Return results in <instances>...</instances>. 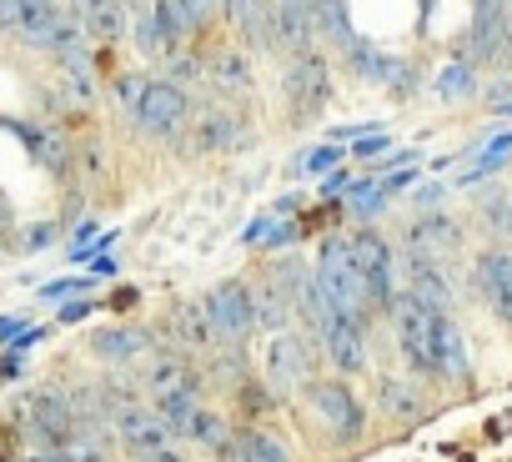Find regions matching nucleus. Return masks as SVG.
I'll return each instance as SVG.
<instances>
[{"instance_id": "f257e3e1", "label": "nucleus", "mask_w": 512, "mask_h": 462, "mask_svg": "<svg viewBox=\"0 0 512 462\" xmlns=\"http://www.w3.org/2000/svg\"><path fill=\"white\" fill-rule=\"evenodd\" d=\"M392 322H397V347H402V357H407L412 372L442 377V372H462V367H467L462 332L452 327V312H437V307H427L422 297L397 292Z\"/></svg>"}, {"instance_id": "f03ea898", "label": "nucleus", "mask_w": 512, "mask_h": 462, "mask_svg": "<svg viewBox=\"0 0 512 462\" xmlns=\"http://www.w3.org/2000/svg\"><path fill=\"white\" fill-rule=\"evenodd\" d=\"M116 101L126 106V116L146 131V136H181L191 121V101L176 81H156V76H121L116 81Z\"/></svg>"}, {"instance_id": "7ed1b4c3", "label": "nucleus", "mask_w": 512, "mask_h": 462, "mask_svg": "<svg viewBox=\"0 0 512 462\" xmlns=\"http://www.w3.org/2000/svg\"><path fill=\"white\" fill-rule=\"evenodd\" d=\"M0 31L26 46H46L56 56H81V26L56 0H0Z\"/></svg>"}, {"instance_id": "20e7f679", "label": "nucleus", "mask_w": 512, "mask_h": 462, "mask_svg": "<svg viewBox=\"0 0 512 462\" xmlns=\"http://www.w3.org/2000/svg\"><path fill=\"white\" fill-rule=\"evenodd\" d=\"M16 417L26 427V437L41 447V452H66L81 442V412L71 407V397L51 392V387H36V392H21L16 397Z\"/></svg>"}, {"instance_id": "39448f33", "label": "nucleus", "mask_w": 512, "mask_h": 462, "mask_svg": "<svg viewBox=\"0 0 512 462\" xmlns=\"http://www.w3.org/2000/svg\"><path fill=\"white\" fill-rule=\"evenodd\" d=\"M317 282L327 292V302L347 317H367V287H362V272H357V257H352V242L347 237H332L322 242L317 252Z\"/></svg>"}, {"instance_id": "423d86ee", "label": "nucleus", "mask_w": 512, "mask_h": 462, "mask_svg": "<svg viewBox=\"0 0 512 462\" xmlns=\"http://www.w3.org/2000/svg\"><path fill=\"white\" fill-rule=\"evenodd\" d=\"M282 86H287L292 121H297V126H302V121H312V116L327 106V91H332V81H327V61H322L312 46H307V51H297V56L287 61Z\"/></svg>"}, {"instance_id": "0eeeda50", "label": "nucleus", "mask_w": 512, "mask_h": 462, "mask_svg": "<svg viewBox=\"0 0 512 462\" xmlns=\"http://www.w3.org/2000/svg\"><path fill=\"white\" fill-rule=\"evenodd\" d=\"M312 332H317V342L327 347L332 367H342V372H357V367L367 362V332H362V317H347V312H337V307L327 302V307L317 312Z\"/></svg>"}, {"instance_id": "6e6552de", "label": "nucleus", "mask_w": 512, "mask_h": 462, "mask_svg": "<svg viewBox=\"0 0 512 462\" xmlns=\"http://www.w3.org/2000/svg\"><path fill=\"white\" fill-rule=\"evenodd\" d=\"M262 367H267L272 392H302V387H312V347H307V337L272 332V342L262 352Z\"/></svg>"}, {"instance_id": "1a4fd4ad", "label": "nucleus", "mask_w": 512, "mask_h": 462, "mask_svg": "<svg viewBox=\"0 0 512 462\" xmlns=\"http://www.w3.org/2000/svg\"><path fill=\"white\" fill-rule=\"evenodd\" d=\"M352 257L367 287V312H392V247L377 237V231H357L352 237Z\"/></svg>"}, {"instance_id": "9d476101", "label": "nucleus", "mask_w": 512, "mask_h": 462, "mask_svg": "<svg viewBox=\"0 0 512 462\" xmlns=\"http://www.w3.org/2000/svg\"><path fill=\"white\" fill-rule=\"evenodd\" d=\"M307 402H312V412L332 427L337 442H357V437H362V402L352 397L347 382H312V387H307Z\"/></svg>"}, {"instance_id": "9b49d317", "label": "nucleus", "mask_w": 512, "mask_h": 462, "mask_svg": "<svg viewBox=\"0 0 512 462\" xmlns=\"http://www.w3.org/2000/svg\"><path fill=\"white\" fill-rule=\"evenodd\" d=\"M206 312H211L216 332H221L226 342H236V337H246V332L256 327V292H251L246 282H221V287L206 297Z\"/></svg>"}, {"instance_id": "f8f14e48", "label": "nucleus", "mask_w": 512, "mask_h": 462, "mask_svg": "<svg viewBox=\"0 0 512 462\" xmlns=\"http://www.w3.org/2000/svg\"><path fill=\"white\" fill-rule=\"evenodd\" d=\"M146 387H151L156 402H171V397H196L201 377L191 372L186 352H151L146 357Z\"/></svg>"}, {"instance_id": "ddd939ff", "label": "nucleus", "mask_w": 512, "mask_h": 462, "mask_svg": "<svg viewBox=\"0 0 512 462\" xmlns=\"http://www.w3.org/2000/svg\"><path fill=\"white\" fill-rule=\"evenodd\" d=\"M116 432H121V442H126L136 457L166 452V447H171V437H176L156 407H151V412H146V407H121V412H116Z\"/></svg>"}, {"instance_id": "4468645a", "label": "nucleus", "mask_w": 512, "mask_h": 462, "mask_svg": "<svg viewBox=\"0 0 512 462\" xmlns=\"http://www.w3.org/2000/svg\"><path fill=\"white\" fill-rule=\"evenodd\" d=\"M477 282H482V297L492 302V312L512 327V252H482Z\"/></svg>"}, {"instance_id": "2eb2a0df", "label": "nucleus", "mask_w": 512, "mask_h": 462, "mask_svg": "<svg viewBox=\"0 0 512 462\" xmlns=\"http://www.w3.org/2000/svg\"><path fill=\"white\" fill-rule=\"evenodd\" d=\"M226 11L241 31V41L251 46H277V0H226Z\"/></svg>"}, {"instance_id": "dca6fc26", "label": "nucleus", "mask_w": 512, "mask_h": 462, "mask_svg": "<svg viewBox=\"0 0 512 462\" xmlns=\"http://www.w3.org/2000/svg\"><path fill=\"white\" fill-rule=\"evenodd\" d=\"M186 141H191V151H226V146H236V116L226 106H201L191 116Z\"/></svg>"}, {"instance_id": "f3484780", "label": "nucleus", "mask_w": 512, "mask_h": 462, "mask_svg": "<svg viewBox=\"0 0 512 462\" xmlns=\"http://www.w3.org/2000/svg\"><path fill=\"white\" fill-rule=\"evenodd\" d=\"M402 292L422 297V302L437 307V312H452V287H447V277H442V267H437L432 257H412V262H407V287H402Z\"/></svg>"}, {"instance_id": "a211bd4d", "label": "nucleus", "mask_w": 512, "mask_h": 462, "mask_svg": "<svg viewBox=\"0 0 512 462\" xmlns=\"http://www.w3.org/2000/svg\"><path fill=\"white\" fill-rule=\"evenodd\" d=\"M171 332H176V347L181 352H211L216 347V322H211V312H206V302L201 307H176L171 312Z\"/></svg>"}, {"instance_id": "6ab92c4d", "label": "nucleus", "mask_w": 512, "mask_h": 462, "mask_svg": "<svg viewBox=\"0 0 512 462\" xmlns=\"http://www.w3.org/2000/svg\"><path fill=\"white\" fill-rule=\"evenodd\" d=\"M81 26L96 41H121L131 16H126V0H81Z\"/></svg>"}, {"instance_id": "aec40b11", "label": "nucleus", "mask_w": 512, "mask_h": 462, "mask_svg": "<svg viewBox=\"0 0 512 462\" xmlns=\"http://www.w3.org/2000/svg\"><path fill=\"white\" fill-rule=\"evenodd\" d=\"M226 462H287V452L267 437V432H231V442H226V452H221Z\"/></svg>"}, {"instance_id": "412c9836", "label": "nucleus", "mask_w": 512, "mask_h": 462, "mask_svg": "<svg viewBox=\"0 0 512 462\" xmlns=\"http://www.w3.org/2000/svg\"><path fill=\"white\" fill-rule=\"evenodd\" d=\"M91 352L106 357V362H131L146 352V332H131V327H111V332H96L91 337Z\"/></svg>"}, {"instance_id": "4be33fe9", "label": "nucleus", "mask_w": 512, "mask_h": 462, "mask_svg": "<svg viewBox=\"0 0 512 462\" xmlns=\"http://www.w3.org/2000/svg\"><path fill=\"white\" fill-rule=\"evenodd\" d=\"M412 247H417V257H432V262H437V252H452V247H457V226H452L447 216L417 221V231H412Z\"/></svg>"}, {"instance_id": "5701e85b", "label": "nucleus", "mask_w": 512, "mask_h": 462, "mask_svg": "<svg viewBox=\"0 0 512 462\" xmlns=\"http://www.w3.org/2000/svg\"><path fill=\"white\" fill-rule=\"evenodd\" d=\"M312 21H317V31H322L327 41L357 46V36H352V26H347V0H312Z\"/></svg>"}, {"instance_id": "b1692460", "label": "nucleus", "mask_w": 512, "mask_h": 462, "mask_svg": "<svg viewBox=\"0 0 512 462\" xmlns=\"http://www.w3.org/2000/svg\"><path fill=\"white\" fill-rule=\"evenodd\" d=\"M181 437H191V442H201V447H211V452H226V442H231V427H226L216 412L196 407V417L186 422V432H181Z\"/></svg>"}, {"instance_id": "393cba45", "label": "nucleus", "mask_w": 512, "mask_h": 462, "mask_svg": "<svg viewBox=\"0 0 512 462\" xmlns=\"http://www.w3.org/2000/svg\"><path fill=\"white\" fill-rule=\"evenodd\" d=\"M287 317H292V297H287L277 282L256 292V322H262V327H272V332H287Z\"/></svg>"}, {"instance_id": "a878e982", "label": "nucleus", "mask_w": 512, "mask_h": 462, "mask_svg": "<svg viewBox=\"0 0 512 462\" xmlns=\"http://www.w3.org/2000/svg\"><path fill=\"white\" fill-rule=\"evenodd\" d=\"M26 462H101V447L81 432L76 447H66V452H36V457H26Z\"/></svg>"}, {"instance_id": "bb28decb", "label": "nucleus", "mask_w": 512, "mask_h": 462, "mask_svg": "<svg viewBox=\"0 0 512 462\" xmlns=\"http://www.w3.org/2000/svg\"><path fill=\"white\" fill-rule=\"evenodd\" d=\"M176 6V16L186 21V31H201L211 16H216V0H171Z\"/></svg>"}, {"instance_id": "cd10ccee", "label": "nucleus", "mask_w": 512, "mask_h": 462, "mask_svg": "<svg viewBox=\"0 0 512 462\" xmlns=\"http://www.w3.org/2000/svg\"><path fill=\"white\" fill-rule=\"evenodd\" d=\"M216 81H221L226 91H231V86L246 91V86H251V66H246L241 56H221V61H216Z\"/></svg>"}, {"instance_id": "c85d7f7f", "label": "nucleus", "mask_w": 512, "mask_h": 462, "mask_svg": "<svg viewBox=\"0 0 512 462\" xmlns=\"http://www.w3.org/2000/svg\"><path fill=\"white\" fill-rule=\"evenodd\" d=\"M437 91H442V96H467V91H472V71H467L462 61H452V66L437 76Z\"/></svg>"}, {"instance_id": "c756f323", "label": "nucleus", "mask_w": 512, "mask_h": 462, "mask_svg": "<svg viewBox=\"0 0 512 462\" xmlns=\"http://www.w3.org/2000/svg\"><path fill=\"white\" fill-rule=\"evenodd\" d=\"M507 151H512V136H497V141H492V146L482 151V161H477V166L467 171V181H477V176H487V171H492V166H497V161H502Z\"/></svg>"}, {"instance_id": "7c9ffc66", "label": "nucleus", "mask_w": 512, "mask_h": 462, "mask_svg": "<svg viewBox=\"0 0 512 462\" xmlns=\"http://www.w3.org/2000/svg\"><path fill=\"white\" fill-rule=\"evenodd\" d=\"M352 151H357V156H382V151H387V136H377V131H372V136H367V131H362V136H357V146H352Z\"/></svg>"}, {"instance_id": "2f4dec72", "label": "nucleus", "mask_w": 512, "mask_h": 462, "mask_svg": "<svg viewBox=\"0 0 512 462\" xmlns=\"http://www.w3.org/2000/svg\"><path fill=\"white\" fill-rule=\"evenodd\" d=\"M332 166H337V146H317L307 156V171H332Z\"/></svg>"}, {"instance_id": "473e14b6", "label": "nucleus", "mask_w": 512, "mask_h": 462, "mask_svg": "<svg viewBox=\"0 0 512 462\" xmlns=\"http://www.w3.org/2000/svg\"><path fill=\"white\" fill-rule=\"evenodd\" d=\"M86 312H91V302H71V307H66V312H61V322H81V317H86Z\"/></svg>"}, {"instance_id": "72a5a7b5", "label": "nucleus", "mask_w": 512, "mask_h": 462, "mask_svg": "<svg viewBox=\"0 0 512 462\" xmlns=\"http://www.w3.org/2000/svg\"><path fill=\"white\" fill-rule=\"evenodd\" d=\"M141 462H186L176 447H166V452H151V457H141Z\"/></svg>"}, {"instance_id": "f704fd0d", "label": "nucleus", "mask_w": 512, "mask_h": 462, "mask_svg": "<svg viewBox=\"0 0 512 462\" xmlns=\"http://www.w3.org/2000/svg\"><path fill=\"white\" fill-rule=\"evenodd\" d=\"M507 231H512V206H507Z\"/></svg>"}]
</instances>
